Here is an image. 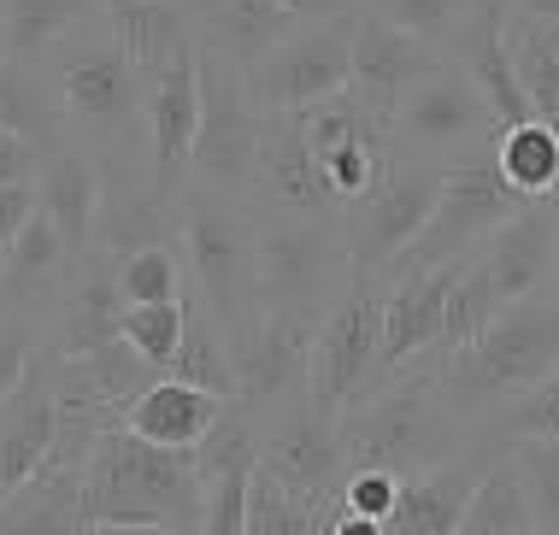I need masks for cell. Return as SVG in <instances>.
<instances>
[{
  "instance_id": "obj_1",
  "label": "cell",
  "mask_w": 559,
  "mask_h": 535,
  "mask_svg": "<svg viewBox=\"0 0 559 535\" xmlns=\"http://www.w3.org/2000/svg\"><path fill=\"white\" fill-rule=\"evenodd\" d=\"M36 71L48 83L66 135H88V159L100 171L112 165V177H130V135L142 130V142H147V124H142L147 83L130 66V54L118 48L107 7H100V19L71 29Z\"/></svg>"
},
{
  "instance_id": "obj_2",
  "label": "cell",
  "mask_w": 559,
  "mask_h": 535,
  "mask_svg": "<svg viewBox=\"0 0 559 535\" xmlns=\"http://www.w3.org/2000/svg\"><path fill=\"white\" fill-rule=\"evenodd\" d=\"M88 524H165L201 535V453H171L107 424L83 459Z\"/></svg>"
},
{
  "instance_id": "obj_3",
  "label": "cell",
  "mask_w": 559,
  "mask_h": 535,
  "mask_svg": "<svg viewBox=\"0 0 559 535\" xmlns=\"http://www.w3.org/2000/svg\"><path fill=\"white\" fill-rule=\"evenodd\" d=\"M177 224H183V259H189L194 300L224 330L230 354H241L253 324H260V312H265L260 271H253V212H248V201L183 189L177 194Z\"/></svg>"
},
{
  "instance_id": "obj_4",
  "label": "cell",
  "mask_w": 559,
  "mask_h": 535,
  "mask_svg": "<svg viewBox=\"0 0 559 535\" xmlns=\"http://www.w3.org/2000/svg\"><path fill=\"white\" fill-rule=\"evenodd\" d=\"M559 371V295L519 300L477 335L465 354L436 365V389L460 406L519 401Z\"/></svg>"
},
{
  "instance_id": "obj_5",
  "label": "cell",
  "mask_w": 559,
  "mask_h": 535,
  "mask_svg": "<svg viewBox=\"0 0 559 535\" xmlns=\"http://www.w3.org/2000/svg\"><path fill=\"white\" fill-rule=\"evenodd\" d=\"M436 371L395 377L377 401H359L336 418L342 471H389V477H418V471L453 459L448 412H436Z\"/></svg>"
},
{
  "instance_id": "obj_6",
  "label": "cell",
  "mask_w": 559,
  "mask_h": 535,
  "mask_svg": "<svg viewBox=\"0 0 559 535\" xmlns=\"http://www.w3.org/2000/svg\"><path fill=\"white\" fill-rule=\"evenodd\" d=\"M524 212V201L507 189V177L495 171L489 153H472V159L442 165V194H436L418 241L395 259L389 277H406V271H442V265H465L495 241V229L512 224Z\"/></svg>"
},
{
  "instance_id": "obj_7",
  "label": "cell",
  "mask_w": 559,
  "mask_h": 535,
  "mask_svg": "<svg viewBox=\"0 0 559 535\" xmlns=\"http://www.w3.org/2000/svg\"><path fill=\"white\" fill-rule=\"evenodd\" d=\"M260 106L248 95V71L201 48V130L189 153V189L224 194V201H253V171H260Z\"/></svg>"
},
{
  "instance_id": "obj_8",
  "label": "cell",
  "mask_w": 559,
  "mask_h": 535,
  "mask_svg": "<svg viewBox=\"0 0 559 535\" xmlns=\"http://www.w3.org/2000/svg\"><path fill=\"white\" fill-rule=\"evenodd\" d=\"M383 295L389 288H377V277H354L330 300L307 365V401L324 418L354 412L371 382H383Z\"/></svg>"
},
{
  "instance_id": "obj_9",
  "label": "cell",
  "mask_w": 559,
  "mask_h": 535,
  "mask_svg": "<svg viewBox=\"0 0 559 535\" xmlns=\"http://www.w3.org/2000/svg\"><path fill=\"white\" fill-rule=\"evenodd\" d=\"M253 271H260V306H330L354 283L342 224L265 206H253Z\"/></svg>"
},
{
  "instance_id": "obj_10",
  "label": "cell",
  "mask_w": 559,
  "mask_h": 535,
  "mask_svg": "<svg viewBox=\"0 0 559 535\" xmlns=\"http://www.w3.org/2000/svg\"><path fill=\"white\" fill-rule=\"evenodd\" d=\"M354 19H312L300 24L277 54H265L248 71V95L260 112H307L330 95H342L354 76Z\"/></svg>"
},
{
  "instance_id": "obj_11",
  "label": "cell",
  "mask_w": 559,
  "mask_h": 535,
  "mask_svg": "<svg viewBox=\"0 0 559 535\" xmlns=\"http://www.w3.org/2000/svg\"><path fill=\"white\" fill-rule=\"evenodd\" d=\"M436 194H442V165H389L359 206L342 212V241L354 259V277H389L395 259L418 241Z\"/></svg>"
},
{
  "instance_id": "obj_12",
  "label": "cell",
  "mask_w": 559,
  "mask_h": 535,
  "mask_svg": "<svg viewBox=\"0 0 559 535\" xmlns=\"http://www.w3.org/2000/svg\"><path fill=\"white\" fill-rule=\"evenodd\" d=\"M495 135H501L495 106L483 100V88L453 66L448 54L425 83L406 88V100L395 106V118H389V142L425 147V153H453L460 147L465 159H472V153L495 147Z\"/></svg>"
},
{
  "instance_id": "obj_13",
  "label": "cell",
  "mask_w": 559,
  "mask_h": 535,
  "mask_svg": "<svg viewBox=\"0 0 559 535\" xmlns=\"http://www.w3.org/2000/svg\"><path fill=\"white\" fill-rule=\"evenodd\" d=\"M147 182L177 201L189 189V153H194V130H201V41H183L165 71L147 83Z\"/></svg>"
},
{
  "instance_id": "obj_14",
  "label": "cell",
  "mask_w": 559,
  "mask_h": 535,
  "mask_svg": "<svg viewBox=\"0 0 559 535\" xmlns=\"http://www.w3.org/2000/svg\"><path fill=\"white\" fill-rule=\"evenodd\" d=\"M324 312L330 306H265L248 347L236 354L241 406H271L283 394L307 389V365H312V342H319Z\"/></svg>"
},
{
  "instance_id": "obj_15",
  "label": "cell",
  "mask_w": 559,
  "mask_h": 535,
  "mask_svg": "<svg viewBox=\"0 0 559 535\" xmlns=\"http://www.w3.org/2000/svg\"><path fill=\"white\" fill-rule=\"evenodd\" d=\"M248 206L342 224V201L330 194V177H324V165L312 159L295 112H265L260 118V171H253V201Z\"/></svg>"
},
{
  "instance_id": "obj_16",
  "label": "cell",
  "mask_w": 559,
  "mask_h": 535,
  "mask_svg": "<svg viewBox=\"0 0 559 535\" xmlns=\"http://www.w3.org/2000/svg\"><path fill=\"white\" fill-rule=\"evenodd\" d=\"M436 66H442V48H436V41L406 36V29L371 19V12L354 19V76H347V88H354V100L366 106L371 118L389 124L395 106L406 100V88L425 83Z\"/></svg>"
},
{
  "instance_id": "obj_17",
  "label": "cell",
  "mask_w": 559,
  "mask_h": 535,
  "mask_svg": "<svg viewBox=\"0 0 559 535\" xmlns=\"http://www.w3.org/2000/svg\"><path fill=\"white\" fill-rule=\"evenodd\" d=\"M53 347H41L29 377L19 382L7 406H0V507L48 471L53 441H59V394H53Z\"/></svg>"
},
{
  "instance_id": "obj_18",
  "label": "cell",
  "mask_w": 559,
  "mask_h": 535,
  "mask_svg": "<svg viewBox=\"0 0 559 535\" xmlns=\"http://www.w3.org/2000/svg\"><path fill=\"white\" fill-rule=\"evenodd\" d=\"M442 54L483 88V100L495 106V118H501V124H524V118H536V106H531V95H524L519 71H512L507 0H477V7L448 29Z\"/></svg>"
},
{
  "instance_id": "obj_19",
  "label": "cell",
  "mask_w": 559,
  "mask_h": 535,
  "mask_svg": "<svg viewBox=\"0 0 559 535\" xmlns=\"http://www.w3.org/2000/svg\"><path fill=\"white\" fill-rule=\"evenodd\" d=\"M453 277H460V265L389 277V295H383V382L406 377L413 359H430V371H436V342H442V312H448Z\"/></svg>"
},
{
  "instance_id": "obj_20",
  "label": "cell",
  "mask_w": 559,
  "mask_h": 535,
  "mask_svg": "<svg viewBox=\"0 0 559 535\" xmlns=\"http://www.w3.org/2000/svg\"><path fill=\"white\" fill-rule=\"evenodd\" d=\"M260 471H271L277 483H289L300 500H312V507H330V500L342 495V477H347L336 418L312 412V401H307V412H289V418L265 436Z\"/></svg>"
},
{
  "instance_id": "obj_21",
  "label": "cell",
  "mask_w": 559,
  "mask_h": 535,
  "mask_svg": "<svg viewBox=\"0 0 559 535\" xmlns=\"http://www.w3.org/2000/svg\"><path fill=\"white\" fill-rule=\"evenodd\" d=\"M554 259H559V206L536 201L512 224L495 229V241L477 253V265L489 271L501 306H519V300H536L554 283Z\"/></svg>"
},
{
  "instance_id": "obj_22",
  "label": "cell",
  "mask_w": 559,
  "mask_h": 535,
  "mask_svg": "<svg viewBox=\"0 0 559 535\" xmlns=\"http://www.w3.org/2000/svg\"><path fill=\"white\" fill-rule=\"evenodd\" d=\"M100 194H107V171L88 159L83 147H48L36 171V206L41 218L59 229L71 259L95 253V224H100Z\"/></svg>"
},
{
  "instance_id": "obj_23",
  "label": "cell",
  "mask_w": 559,
  "mask_h": 535,
  "mask_svg": "<svg viewBox=\"0 0 559 535\" xmlns=\"http://www.w3.org/2000/svg\"><path fill=\"white\" fill-rule=\"evenodd\" d=\"M224 406H230V401H218V394H206V389H194V382L165 371V377L147 382L124 412H118V424L135 430L142 441H154V448L201 453L206 441H213V430L224 424Z\"/></svg>"
},
{
  "instance_id": "obj_24",
  "label": "cell",
  "mask_w": 559,
  "mask_h": 535,
  "mask_svg": "<svg viewBox=\"0 0 559 535\" xmlns=\"http://www.w3.org/2000/svg\"><path fill=\"white\" fill-rule=\"evenodd\" d=\"M189 19H194V41L241 71H253L265 54H277L307 24L283 0H189Z\"/></svg>"
},
{
  "instance_id": "obj_25",
  "label": "cell",
  "mask_w": 559,
  "mask_h": 535,
  "mask_svg": "<svg viewBox=\"0 0 559 535\" xmlns=\"http://www.w3.org/2000/svg\"><path fill=\"white\" fill-rule=\"evenodd\" d=\"M489 459L495 453L465 448V453L442 459V465L406 477L395 512L383 518V535H453V530H460V518H465V500H472L477 477L489 471Z\"/></svg>"
},
{
  "instance_id": "obj_26",
  "label": "cell",
  "mask_w": 559,
  "mask_h": 535,
  "mask_svg": "<svg viewBox=\"0 0 559 535\" xmlns=\"http://www.w3.org/2000/svg\"><path fill=\"white\" fill-rule=\"evenodd\" d=\"M260 471V448H253L248 424L213 430L201 448V535H248V488Z\"/></svg>"
},
{
  "instance_id": "obj_27",
  "label": "cell",
  "mask_w": 559,
  "mask_h": 535,
  "mask_svg": "<svg viewBox=\"0 0 559 535\" xmlns=\"http://www.w3.org/2000/svg\"><path fill=\"white\" fill-rule=\"evenodd\" d=\"M171 229L177 224V201H165L154 182H135L130 177H112L107 194H100V224H95V253L124 265L130 253L142 248H171Z\"/></svg>"
},
{
  "instance_id": "obj_28",
  "label": "cell",
  "mask_w": 559,
  "mask_h": 535,
  "mask_svg": "<svg viewBox=\"0 0 559 535\" xmlns=\"http://www.w3.org/2000/svg\"><path fill=\"white\" fill-rule=\"evenodd\" d=\"M107 24L118 48L130 54V66L142 71V83H154L183 41L194 36L189 0H107Z\"/></svg>"
},
{
  "instance_id": "obj_29",
  "label": "cell",
  "mask_w": 559,
  "mask_h": 535,
  "mask_svg": "<svg viewBox=\"0 0 559 535\" xmlns=\"http://www.w3.org/2000/svg\"><path fill=\"white\" fill-rule=\"evenodd\" d=\"M0 535H88L83 465H48L0 507Z\"/></svg>"
},
{
  "instance_id": "obj_30",
  "label": "cell",
  "mask_w": 559,
  "mask_h": 535,
  "mask_svg": "<svg viewBox=\"0 0 559 535\" xmlns=\"http://www.w3.org/2000/svg\"><path fill=\"white\" fill-rule=\"evenodd\" d=\"M71 265H78V259L66 253L59 229L41 218V206H36V218L24 224V236L12 241L7 265H0V306H24V312H41V300H53L59 288L71 283V277H66Z\"/></svg>"
},
{
  "instance_id": "obj_31",
  "label": "cell",
  "mask_w": 559,
  "mask_h": 535,
  "mask_svg": "<svg viewBox=\"0 0 559 535\" xmlns=\"http://www.w3.org/2000/svg\"><path fill=\"white\" fill-rule=\"evenodd\" d=\"M489 159H495V171L507 177V189L519 194L524 206L554 201V194H559V124H548V118L501 124Z\"/></svg>"
},
{
  "instance_id": "obj_32",
  "label": "cell",
  "mask_w": 559,
  "mask_h": 535,
  "mask_svg": "<svg viewBox=\"0 0 559 535\" xmlns=\"http://www.w3.org/2000/svg\"><path fill=\"white\" fill-rule=\"evenodd\" d=\"M107 0H7V24H0V59L41 66L71 29L100 19Z\"/></svg>"
},
{
  "instance_id": "obj_33",
  "label": "cell",
  "mask_w": 559,
  "mask_h": 535,
  "mask_svg": "<svg viewBox=\"0 0 559 535\" xmlns=\"http://www.w3.org/2000/svg\"><path fill=\"white\" fill-rule=\"evenodd\" d=\"M124 330V295H118V277L112 265L95 271V277H78L66 295V312H59V335H53V354L59 359H78L88 347L112 342V335Z\"/></svg>"
},
{
  "instance_id": "obj_34",
  "label": "cell",
  "mask_w": 559,
  "mask_h": 535,
  "mask_svg": "<svg viewBox=\"0 0 559 535\" xmlns=\"http://www.w3.org/2000/svg\"><path fill=\"white\" fill-rule=\"evenodd\" d=\"M536 530V507L531 488H524L519 459H489V471L477 477L472 500H465V518L453 535H531Z\"/></svg>"
},
{
  "instance_id": "obj_35",
  "label": "cell",
  "mask_w": 559,
  "mask_h": 535,
  "mask_svg": "<svg viewBox=\"0 0 559 535\" xmlns=\"http://www.w3.org/2000/svg\"><path fill=\"white\" fill-rule=\"evenodd\" d=\"M0 130L36 142L41 153L66 147V124L53 112V95L41 83L36 66H19V59H0Z\"/></svg>"
},
{
  "instance_id": "obj_36",
  "label": "cell",
  "mask_w": 559,
  "mask_h": 535,
  "mask_svg": "<svg viewBox=\"0 0 559 535\" xmlns=\"http://www.w3.org/2000/svg\"><path fill=\"white\" fill-rule=\"evenodd\" d=\"M501 312H507V306H501V295H495L489 271H483L477 259H465L460 277H453V288H448V312H442V342H436V365L453 359V354H465V347H472L477 335L489 330Z\"/></svg>"
},
{
  "instance_id": "obj_37",
  "label": "cell",
  "mask_w": 559,
  "mask_h": 535,
  "mask_svg": "<svg viewBox=\"0 0 559 535\" xmlns=\"http://www.w3.org/2000/svg\"><path fill=\"white\" fill-rule=\"evenodd\" d=\"M171 377H183V382H194V389L218 394V401H236V389H241L230 342H224V330L206 318L201 300L189 306V330H183V347H177V359H171Z\"/></svg>"
},
{
  "instance_id": "obj_38",
  "label": "cell",
  "mask_w": 559,
  "mask_h": 535,
  "mask_svg": "<svg viewBox=\"0 0 559 535\" xmlns=\"http://www.w3.org/2000/svg\"><path fill=\"white\" fill-rule=\"evenodd\" d=\"M319 512L312 500H300L289 483H277L271 471H253L248 488V535H319Z\"/></svg>"
},
{
  "instance_id": "obj_39",
  "label": "cell",
  "mask_w": 559,
  "mask_h": 535,
  "mask_svg": "<svg viewBox=\"0 0 559 535\" xmlns=\"http://www.w3.org/2000/svg\"><path fill=\"white\" fill-rule=\"evenodd\" d=\"M189 306L194 300H159V306H124V342L142 354L154 371H171L177 347H183V330H189Z\"/></svg>"
},
{
  "instance_id": "obj_40",
  "label": "cell",
  "mask_w": 559,
  "mask_h": 535,
  "mask_svg": "<svg viewBox=\"0 0 559 535\" xmlns=\"http://www.w3.org/2000/svg\"><path fill=\"white\" fill-rule=\"evenodd\" d=\"M183 265L189 259L177 248H142L124 265H112V277H118L124 306H159V300H183V283H189Z\"/></svg>"
},
{
  "instance_id": "obj_41",
  "label": "cell",
  "mask_w": 559,
  "mask_h": 535,
  "mask_svg": "<svg viewBox=\"0 0 559 535\" xmlns=\"http://www.w3.org/2000/svg\"><path fill=\"white\" fill-rule=\"evenodd\" d=\"M472 7H477V0H371V19H383V24L406 29V36L436 41V48H442L448 29L460 24Z\"/></svg>"
},
{
  "instance_id": "obj_42",
  "label": "cell",
  "mask_w": 559,
  "mask_h": 535,
  "mask_svg": "<svg viewBox=\"0 0 559 535\" xmlns=\"http://www.w3.org/2000/svg\"><path fill=\"white\" fill-rule=\"evenodd\" d=\"M519 471L531 488V507L542 530H559V441H519Z\"/></svg>"
},
{
  "instance_id": "obj_43",
  "label": "cell",
  "mask_w": 559,
  "mask_h": 535,
  "mask_svg": "<svg viewBox=\"0 0 559 535\" xmlns=\"http://www.w3.org/2000/svg\"><path fill=\"white\" fill-rule=\"evenodd\" d=\"M507 430H512V441H559V371L542 377L531 394H519Z\"/></svg>"
},
{
  "instance_id": "obj_44",
  "label": "cell",
  "mask_w": 559,
  "mask_h": 535,
  "mask_svg": "<svg viewBox=\"0 0 559 535\" xmlns=\"http://www.w3.org/2000/svg\"><path fill=\"white\" fill-rule=\"evenodd\" d=\"M36 330L24 324V318H0V406L19 394V382L29 377V365H36Z\"/></svg>"
},
{
  "instance_id": "obj_45",
  "label": "cell",
  "mask_w": 559,
  "mask_h": 535,
  "mask_svg": "<svg viewBox=\"0 0 559 535\" xmlns=\"http://www.w3.org/2000/svg\"><path fill=\"white\" fill-rule=\"evenodd\" d=\"M336 500L347 512H366V518L383 524V518L395 512V500H401V477H389V471H347Z\"/></svg>"
},
{
  "instance_id": "obj_46",
  "label": "cell",
  "mask_w": 559,
  "mask_h": 535,
  "mask_svg": "<svg viewBox=\"0 0 559 535\" xmlns=\"http://www.w3.org/2000/svg\"><path fill=\"white\" fill-rule=\"evenodd\" d=\"M36 218V182H19V189H0V265H7L12 241L24 236V224Z\"/></svg>"
},
{
  "instance_id": "obj_47",
  "label": "cell",
  "mask_w": 559,
  "mask_h": 535,
  "mask_svg": "<svg viewBox=\"0 0 559 535\" xmlns=\"http://www.w3.org/2000/svg\"><path fill=\"white\" fill-rule=\"evenodd\" d=\"M41 171V147L24 142V135L0 130V189H19V182H36Z\"/></svg>"
},
{
  "instance_id": "obj_48",
  "label": "cell",
  "mask_w": 559,
  "mask_h": 535,
  "mask_svg": "<svg viewBox=\"0 0 559 535\" xmlns=\"http://www.w3.org/2000/svg\"><path fill=\"white\" fill-rule=\"evenodd\" d=\"M507 12L536 19V24H559V0H507Z\"/></svg>"
},
{
  "instance_id": "obj_49",
  "label": "cell",
  "mask_w": 559,
  "mask_h": 535,
  "mask_svg": "<svg viewBox=\"0 0 559 535\" xmlns=\"http://www.w3.org/2000/svg\"><path fill=\"white\" fill-rule=\"evenodd\" d=\"M88 535H183V530H165V524H88Z\"/></svg>"
},
{
  "instance_id": "obj_50",
  "label": "cell",
  "mask_w": 559,
  "mask_h": 535,
  "mask_svg": "<svg viewBox=\"0 0 559 535\" xmlns=\"http://www.w3.org/2000/svg\"><path fill=\"white\" fill-rule=\"evenodd\" d=\"M554 206H559V194H554ZM554 295H559V259H554Z\"/></svg>"
},
{
  "instance_id": "obj_51",
  "label": "cell",
  "mask_w": 559,
  "mask_h": 535,
  "mask_svg": "<svg viewBox=\"0 0 559 535\" xmlns=\"http://www.w3.org/2000/svg\"><path fill=\"white\" fill-rule=\"evenodd\" d=\"M0 24H7V0H0Z\"/></svg>"
},
{
  "instance_id": "obj_52",
  "label": "cell",
  "mask_w": 559,
  "mask_h": 535,
  "mask_svg": "<svg viewBox=\"0 0 559 535\" xmlns=\"http://www.w3.org/2000/svg\"><path fill=\"white\" fill-rule=\"evenodd\" d=\"M531 535H542V530H531Z\"/></svg>"
},
{
  "instance_id": "obj_53",
  "label": "cell",
  "mask_w": 559,
  "mask_h": 535,
  "mask_svg": "<svg viewBox=\"0 0 559 535\" xmlns=\"http://www.w3.org/2000/svg\"><path fill=\"white\" fill-rule=\"evenodd\" d=\"M0 318H7V312H0Z\"/></svg>"
}]
</instances>
